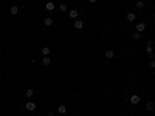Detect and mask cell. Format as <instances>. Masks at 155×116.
<instances>
[{"instance_id":"cell-13","label":"cell","mask_w":155,"mask_h":116,"mask_svg":"<svg viewBox=\"0 0 155 116\" xmlns=\"http://www.w3.org/2000/svg\"><path fill=\"white\" fill-rule=\"evenodd\" d=\"M57 112L61 113V115H65V112H67V108H65V105H59V108H57Z\"/></svg>"},{"instance_id":"cell-12","label":"cell","mask_w":155,"mask_h":116,"mask_svg":"<svg viewBox=\"0 0 155 116\" xmlns=\"http://www.w3.org/2000/svg\"><path fill=\"white\" fill-rule=\"evenodd\" d=\"M127 20H129V22H133V20H135V14H133V12H127Z\"/></svg>"},{"instance_id":"cell-17","label":"cell","mask_w":155,"mask_h":116,"mask_svg":"<svg viewBox=\"0 0 155 116\" xmlns=\"http://www.w3.org/2000/svg\"><path fill=\"white\" fill-rule=\"evenodd\" d=\"M140 37H141V34H140V33H135V34L132 36V39H133V40H138Z\"/></svg>"},{"instance_id":"cell-4","label":"cell","mask_w":155,"mask_h":116,"mask_svg":"<svg viewBox=\"0 0 155 116\" xmlns=\"http://www.w3.org/2000/svg\"><path fill=\"white\" fill-rule=\"evenodd\" d=\"M135 28H137V33H140V34H141L144 30H146V25H144V23H138Z\"/></svg>"},{"instance_id":"cell-15","label":"cell","mask_w":155,"mask_h":116,"mask_svg":"<svg viewBox=\"0 0 155 116\" xmlns=\"http://www.w3.org/2000/svg\"><path fill=\"white\" fill-rule=\"evenodd\" d=\"M9 12H11L12 15H16V14L19 12V8H17V6H11V9H9Z\"/></svg>"},{"instance_id":"cell-3","label":"cell","mask_w":155,"mask_h":116,"mask_svg":"<svg viewBox=\"0 0 155 116\" xmlns=\"http://www.w3.org/2000/svg\"><path fill=\"white\" fill-rule=\"evenodd\" d=\"M73 26L76 28V30H82V26H84V22H82V20H76V22L73 23Z\"/></svg>"},{"instance_id":"cell-5","label":"cell","mask_w":155,"mask_h":116,"mask_svg":"<svg viewBox=\"0 0 155 116\" xmlns=\"http://www.w3.org/2000/svg\"><path fill=\"white\" fill-rule=\"evenodd\" d=\"M146 53H147L151 57H154V53H152V43H151V42H147V46H146Z\"/></svg>"},{"instance_id":"cell-6","label":"cell","mask_w":155,"mask_h":116,"mask_svg":"<svg viewBox=\"0 0 155 116\" xmlns=\"http://www.w3.org/2000/svg\"><path fill=\"white\" fill-rule=\"evenodd\" d=\"M44 25L45 26H51L53 25V19H51V17H47V19L44 20Z\"/></svg>"},{"instance_id":"cell-1","label":"cell","mask_w":155,"mask_h":116,"mask_svg":"<svg viewBox=\"0 0 155 116\" xmlns=\"http://www.w3.org/2000/svg\"><path fill=\"white\" fill-rule=\"evenodd\" d=\"M25 108L28 110V112H33V110H36V104H34V102H26Z\"/></svg>"},{"instance_id":"cell-20","label":"cell","mask_w":155,"mask_h":116,"mask_svg":"<svg viewBox=\"0 0 155 116\" xmlns=\"http://www.w3.org/2000/svg\"><path fill=\"white\" fill-rule=\"evenodd\" d=\"M61 11H67V5H61Z\"/></svg>"},{"instance_id":"cell-2","label":"cell","mask_w":155,"mask_h":116,"mask_svg":"<svg viewBox=\"0 0 155 116\" xmlns=\"http://www.w3.org/2000/svg\"><path fill=\"white\" fill-rule=\"evenodd\" d=\"M130 102H132L133 105H137V104H140V96L138 94H133L132 97H130Z\"/></svg>"},{"instance_id":"cell-21","label":"cell","mask_w":155,"mask_h":116,"mask_svg":"<svg viewBox=\"0 0 155 116\" xmlns=\"http://www.w3.org/2000/svg\"><path fill=\"white\" fill-rule=\"evenodd\" d=\"M48 116H54V112H48Z\"/></svg>"},{"instance_id":"cell-18","label":"cell","mask_w":155,"mask_h":116,"mask_svg":"<svg viewBox=\"0 0 155 116\" xmlns=\"http://www.w3.org/2000/svg\"><path fill=\"white\" fill-rule=\"evenodd\" d=\"M143 6H144V2H137V8H140V9H141Z\"/></svg>"},{"instance_id":"cell-19","label":"cell","mask_w":155,"mask_h":116,"mask_svg":"<svg viewBox=\"0 0 155 116\" xmlns=\"http://www.w3.org/2000/svg\"><path fill=\"white\" fill-rule=\"evenodd\" d=\"M149 67H151V68H155V60H151V62H149Z\"/></svg>"},{"instance_id":"cell-11","label":"cell","mask_w":155,"mask_h":116,"mask_svg":"<svg viewBox=\"0 0 155 116\" xmlns=\"http://www.w3.org/2000/svg\"><path fill=\"white\" fill-rule=\"evenodd\" d=\"M41 51H42V54H44V56H48V54H50V51H51V50L48 48V46H44V48H42Z\"/></svg>"},{"instance_id":"cell-7","label":"cell","mask_w":155,"mask_h":116,"mask_svg":"<svg viewBox=\"0 0 155 116\" xmlns=\"http://www.w3.org/2000/svg\"><path fill=\"white\" fill-rule=\"evenodd\" d=\"M113 56H115L113 50H107V51H106V57H107V59H112Z\"/></svg>"},{"instance_id":"cell-14","label":"cell","mask_w":155,"mask_h":116,"mask_svg":"<svg viewBox=\"0 0 155 116\" xmlns=\"http://www.w3.org/2000/svg\"><path fill=\"white\" fill-rule=\"evenodd\" d=\"M33 94H34V91L31 90V88H28V90L25 91V96H26V97H33Z\"/></svg>"},{"instance_id":"cell-16","label":"cell","mask_w":155,"mask_h":116,"mask_svg":"<svg viewBox=\"0 0 155 116\" xmlns=\"http://www.w3.org/2000/svg\"><path fill=\"white\" fill-rule=\"evenodd\" d=\"M146 108H147V110H152V108H154V104H152L151 101H149V102H146Z\"/></svg>"},{"instance_id":"cell-8","label":"cell","mask_w":155,"mask_h":116,"mask_svg":"<svg viewBox=\"0 0 155 116\" xmlns=\"http://www.w3.org/2000/svg\"><path fill=\"white\" fill-rule=\"evenodd\" d=\"M68 15H70L71 19H78V11L76 9H71V11L68 12Z\"/></svg>"},{"instance_id":"cell-10","label":"cell","mask_w":155,"mask_h":116,"mask_svg":"<svg viewBox=\"0 0 155 116\" xmlns=\"http://www.w3.org/2000/svg\"><path fill=\"white\" fill-rule=\"evenodd\" d=\"M42 64H44V65H50V64H51V59H50L48 56H45L44 59H42Z\"/></svg>"},{"instance_id":"cell-9","label":"cell","mask_w":155,"mask_h":116,"mask_svg":"<svg viewBox=\"0 0 155 116\" xmlns=\"http://www.w3.org/2000/svg\"><path fill=\"white\" fill-rule=\"evenodd\" d=\"M45 8H47L48 11H53V9H54V3H53V2H48V3L45 5Z\"/></svg>"}]
</instances>
